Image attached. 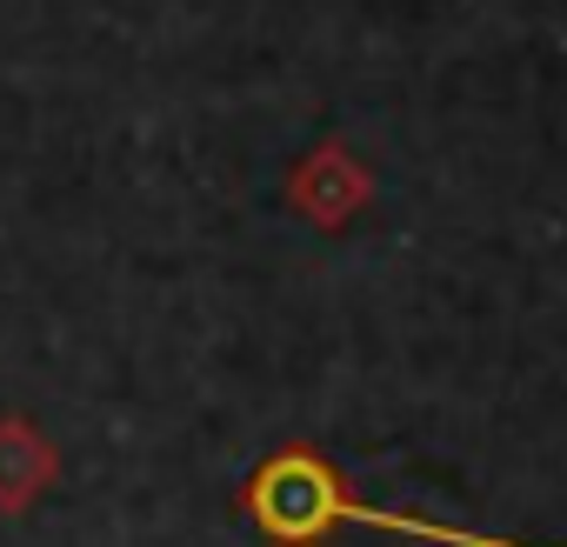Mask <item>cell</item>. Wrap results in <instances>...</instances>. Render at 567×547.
<instances>
[{
	"instance_id": "obj_1",
	"label": "cell",
	"mask_w": 567,
	"mask_h": 547,
	"mask_svg": "<svg viewBox=\"0 0 567 547\" xmlns=\"http://www.w3.org/2000/svg\"><path fill=\"white\" fill-rule=\"evenodd\" d=\"M240 514L274 547H321L334 527H381V534H408V540H434V547H527V540H507V534H474V527H447V520H421V514L374 507L308 441L274 447L240 481Z\"/></svg>"
},
{
	"instance_id": "obj_2",
	"label": "cell",
	"mask_w": 567,
	"mask_h": 547,
	"mask_svg": "<svg viewBox=\"0 0 567 547\" xmlns=\"http://www.w3.org/2000/svg\"><path fill=\"white\" fill-rule=\"evenodd\" d=\"M374 200V174L361 167V154L348 141H315L295 167H288V207L321 227V234H348Z\"/></svg>"
},
{
	"instance_id": "obj_3",
	"label": "cell",
	"mask_w": 567,
	"mask_h": 547,
	"mask_svg": "<svg viewBox=\"0 0 567 547\" xmlns=\"http://www.w3.org/2000/svg\"><path fill=\"white\" fill-rule=\"evenodd\" d=\"M54 481H61V454L34 427V414H0V514H28Z\"/></svg>"
}]
</instances>
